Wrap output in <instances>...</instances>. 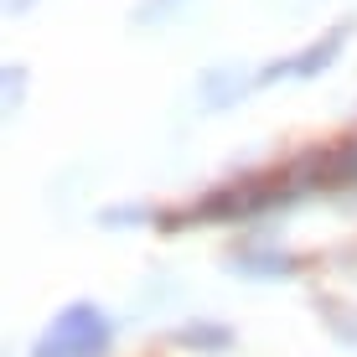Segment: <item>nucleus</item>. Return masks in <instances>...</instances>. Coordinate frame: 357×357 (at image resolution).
Wrapping results in <instances>:
<instances>
[{
  "label": "nucleus",
  "mask_w": 357,
  "mask_h": 357,
  "mask_svg": "<svg viewBox=\"0 0 357 357\" xmlns=\"http://www.w3.org/2000/svg\"><path fill=\"white\" fill-rule=\"evenodd\" d=\"M98 342H104V321H98L89 305H78V311H68L63 321L47 331V342H42L36 357H83V352H93Z\"/></svg>",
  "instance_id": "f257e3e1"
}]
</instances>
